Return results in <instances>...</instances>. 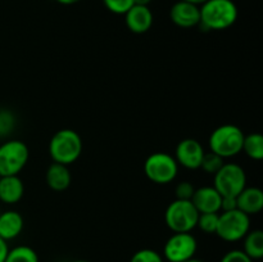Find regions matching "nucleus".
<instances>
[{"label":"nucleus","mask_w":263,"mask_h":262,"mask_svg":"<svg viewBox=\"0 0 263 262\" xmlns=\"http://www.w3.org/2000/svg\"><path fill=\"white\" fill-rule=\"evenodd\" d=\"M30 151L21 140L5 141L0 145V176L18 175L28 162Z\"/></svg>","instance_id":"obj_7"},{"label":"nucleus","mask_w":263,"mask_h":262,"mask_svg":"<svg viewBox=\"0 0 263 262\" xmlns=\"http://www.w3.org/2000/svg\"><path fill=\"white\" fill-rule=\"evenodd\" d=\"M244 136L243 130L238 126L230 123L220 126L210 136L211 152L223 159L238 156L243 149Z\"/></svg>","instance_id":"obj_3"},{"label":"nucleus","mask_w":263,"mask_h":262,"mask_svg":"<svg viewBox=\"0 0 263 262\" xmlns=\"http://www.w3.org/2000/svg\"><path fill=\"white\" fill-rule=\"evenodd\" d=\"M55 2H58L59 4L62 5H73V4H77V3H80L81 0H55Z\"/></svg>","instance_id":"obj_29"},{"label":"nucleus","mask_w":263,"mask_h":262,"mask_svg":"<svg viewBox=\"0 0 263 262\" xmlns=\"http://www.w3.org/2000/svg\"><path fill=\"white\" fill-rule=\"evenodd\" d=\"M9 252V247H8V241L0 238V262H5V258Z\"/></svg>","instance_id":"obj_28"},{"label":"nucleus","mask_w":263,"mask_h":262,"mask_svg":"<svg viewBox=\"0 0 263 262\" xmlns=\"http://www.w3.org/2000/svg\"><path fill=\"white\" fill-rule=\"evenodd\" d=\"M179 172L175 157L164 152L151 154L144 162V174L154 184H168L174 181Z\"/></svg>","instance_id":"obj_5"},{"label":"nucleus","mask_w":263,"mask_h":262,"mask_svg":"<svg viewBox=\"0 0 263 262\" xmlns=\"http://www.w3.org/2000/svg\"><path fill=\"white\" fill-rule=\"evenodd\" d=\"M0 135H3V121H2V115H0Z\"/></svg>","instance_id":"obj_33"},{"label":"nucleus","mask_w":263,"mask_h":262,"mask_svg":"<svg viewBox=\"0 0 263 262\" xmlns=\"http://www.w3.org/2000/svg\"><path fill=\"white\" fill-rule=\"evenodd\" d=\"M218 223V213H199L197 226L207 234H216Z\"/></svg>","instance_id":"obj_22"},{"label":"nucleus","mask_w":263,"mask_h":262,"mask_svg":"<svg viewBox=\"0 0 263 262\" xmlns=\"http://www.w3.org/2000/svg\"><path fill=\"white\" fill-rule=\"evenodd\" d=\"M46 184L51 190L63 192L71 185L72 176L68 166L62 163H51L46 170Z\"/></svg>","instance_id":"obj_16"},{"label":"nucleus","mask_w":263,"mask_h":262,"mask_svg":"<svg viewBox=\"0 0 263 262\" xmlns=\"http://www.w3.org/2000/svg\"><path fill=\"white\" fill-rule=\"evenodd\" d=\"M0 177H2V176H0Z\"/></svg>","instance_id":"obj_35"},{"label":"nucleus","mask_w":263,"mask_h":262,"mask_svg":"<svg viewBox=\"0 0 263 262\" xmlns=\"http://www.w3.org/2000/svg\"><path fill=\"white\" fill-rule=\"evenodd\" d=\"M204 153V148L199 141L187 138L177 144L176 151H175V159L177 164H181L185 169L198 170L200 169Z\"/></svg>","instance_id":"obj_10"},{"label":"nucleus","mask_w":263,"mask_h":262,"mask_svg":"<svg viewBox=\"0 0 263 262\" xmlns=\"http://www.w3.org/2000/svg\"><path fill=\"white\" fill-rule=\"evenodd\" d=\"M223 163H225V159H223L222 157L213 153V152H210V153H204L202 163H200V169H202L205 174L215 175L216 172L222 167Z\"/></svg>","instance_id":"obj_21"},{"label":"nucleus","mask_w":263,"mask_h":262,"mask_svg":"<svg viewBox=\"0 0 263 262\" xmlns=\"http://www.w3.org/2000/svg\"><path fill=\"white\" fill-rule=\"evenodd\" d=\"M130 262H163V257L154 249H140L131 257Z\"/></svg>","instance_id":"obj_23"},{"label":"nucleus","mask_w":263,"mask_h":262,"mask_svg":"<svg viewBox=\"0 0 263 262\" xmlns=\"http://www.w3.org/2000/svg\"><path fill=\"white\" fill-rule=\"evenodd\" d=\"M194 192H195L194 185L189 181L179 182L176 189H175L176 199H182V200H192Z\"/></svg>","instance_id":"obj_25"},{"label":"nucleus","mask_w":263,"mask_h":262,"mask_svg":"<svg viewBox=\"0 0 263 262\" xmlns=\"http://www.w3.org/2000/svg\"><path fill=\"white\" fill-rule=\"evenodd\" d=\"M236 208H238L236 197H222V199H221V211L222 212L236 210Z\"/></svg>","instance_id":"obj_27"},{"label":"nucleus","mask_w":263,"mask_h":262,"mask_svg":"<svg viewBox=\"0 0 263 262\" xmlns=\"http://www.w3.org/2000/svg\"><path fill=\"white\" fill-rule=\"evenodd\" d=\"M125 22L134 33H145L153 25V13L145 5H134L125 14Z\"/></svg>","instance_id":"obj_13"},{"label":"nucleus","mask_w":263,"mask_h":262,"mask_svg":"<svg viewBox=\"0 0 263 262\" xmlns=\"http://www.w3.org/2000/svg\"><path fill=\"white\" fill-rule=\"evenodd\" d=\"M25 193V185L18 175L0 177V200L7 204L18 203Z\"/></svg>","instance_id":"obj_15"},{"label":"nucleus","mask_w":263,"mask_h":262,"mask_svg":"<svg viewBox=\"0 0 263 262\" xmlns=\"http://www.w3.org/2000/svg\"><path fill=\"white\" fill-rule=\"evenodd\" d=\"M241 152H244L251 159L261 161L263 158V136L261 134L253 133L244 136Z\"/></svg>","instance_id":"obj_19"},{"label":"nucleus","mask_w":263,"mask_h":262,"mask_svg":"<svg viewBox=\"0 0 263 262\" xmlns=\"http://www.w3.org/2000/svg\"><path fill=\"white\" fill-rule=\"evenodd\" d=\"M220 193L213 186H202L195 189L192 203L199 213H218L221 211Z\"/></svg>","instance_id":"obj_12"},{"label":"nucleus","mask_w":263,"mask_h":262,"mask_svg":"<svg viewBox=\"0 0 263 262\" xmlns=\"http://www.w3.org/2000/svg\"><path fill=\"white\" fill-rule=\"evenodd\" d=\"M221 262H253V259L249 258L240 249H233L221 258Z\"/></svg>","instance_id":"obj_26"},{"label":"nucleus","mask_w":263,"mask_h":262,"mask_svg":"<svg viewBox=\"0 0 263 262\" xmlns=\"http://www.w3.org/2000/svg\"><path fill=\"white\" fill-rule=\"evenodd\" d=\"M82 153V139L72 128L57 131L49 143V154L55 163L69 166L76 162Z\"/></svg>","instance_id":"obj_2"},{"label":"nucleus","mask_w":263,"mask_h":262,"mask_svg":"<svg viewBox=\"0 0 263 262\" xmlns=\"http://www.w3.org/2000/svg\"><path fill=\"white\" fill-rule=\"evenodd\" d=\"M23 229V217L17 211L0 212V238L12 240L17 238Z\"/></svg>","instance_id":"obj_17"},{"label":"nucleus","mask_w":263,"mask_h":262,"mask_svg":"<svg viewBox=\"0 0 263 262\" xmlns=\"http://www.w3.org/2000/svg\"><path fill=\"white\" fill-rule=\"evenodd\" d=\"M170 18L175 25L181 28L195 27L200 23V8L199 5L179 0L172 5Z\"/></svg>","instance_id":"obj_11"},{"label":"nucleus","mask_w":263,"mask_h":262,"mask_svg":"<svg viewBox=\"0 0 263 262\" xmlns=\"http://www.w3.org/2000/svg\"><path fill=\"white\" fill-rule=\"evenodd\" d=\"M236 204L238 210L248 216L257 215L263 208V192L259 188L246 186L236 195Z\"/></svg>","instance_id":"obj_14"},{"label":"nucleus","mask_w":263,"mask_h":262,"mask_svg":"<svg viewBox=\"0 0 263 262\" xmlns=\"http://www.w3.org/2000/svg\"><path fill=\"white\" fill-rule=\"evenodd\" d=\"M182 2H186V3H192V4H195V5H202L203 3H205L207 0H182Z\"/></svg>","instance_id":"obj_31"},{"label":"nucleus","mask_w":263,"mask_h":262,"mask_svg":"<svg viewBox=\"0 0 263 262\" xmlns=\"http://www.w3.org/2000/svg\"><path fill=\"white\" fill-rule=\"evenodd\" d=\"M199 212L192 200L175 199L164 212V221L170 230L174 233H192L197 228Z\"/></svg>","instance_id":"obj_4"},{"label":"nucleus","mask_w":263,"mask_h":262,"mask_svg":"<svg viewBox=\"0 0 263 262\" xmlns=\"http://www.w3.org/2000/svg\"><path fill=\"white\" fill-rule=\"evenodd\" d=\"M151 3L152 0H134V4L135 5H145V7H149Z\"/></svg>","instance_id":"obj_30"},{"label":"nucleus","mask_w":263,"mask_h":262,"mask_svg":"<svg viewBox=\"0 0 263 262\" xmlns=\"http://www.w3.org/2000/svg\"><path fill=\"white\" fill-rule=\"evenodd\" d=\"M71 262H90V261H86V259H74V261H71Z\"/></svg>","instance_id":"obj_34"},{"label":"nucleus","mask_w":263,"mask_h":262,"mask_svg":"<svg viewBox=\"0 0 263 262\" xmlns=\"http://www.w3.org/2000/svg\"><path fill=\"white\" fill-rule=\"evenodd\" d=\"M103 3H104L105 8L108 10H110L115 14L123 15L130 10V8L135 5L134 4V0H103Z\"/></svg>","instance_id":"obj_24"},{"label":"nucleus","mask_w":263,"mask_h":262,"mask_svg":"<svg viewBox=\"0 0 263 262\" xmlns=\"http://www.w3.org/2000/svg\"><path fill=\"white\" fill-rule=\"evenodd\" d=\"M198 243L190 233H174L167 239L163 248V256L168 262H185L197 253Z\"/></svg>","instance_id":"obj_9"},{"label":"nucleus","mask_w":263,"mask_h":262,"mask_svg":"<svg viewBox=\"0 0 263 262\" xmlns=\"http://www.w3.org/2000/svg\"><path fill=\"white\" fill-rule=\"evenodd\" d=\"M251 230V218L240 210L225 211L218 213L216 234L225 241L241 240Z\"/></svg>","instance_id":"obj_6"},{"label":"nucleus","mask_w":263,"mask_h":262,"mask_svg":"<svg viewBox=\"0 0 263 262\" xmlns=\"http://www.w3.org/2000/svg\"><path fill=\"white\" fill-rule=\"evenodd\" d=\"M5 262H39V256L31 247L18 246L9 249Z\"/></svg>","instance_id":"obj_20"},{"label":"nucleus","mask_w":263,"mask_h":262,"mask_svg":"<svg viewBox=\"0 0 263 262\" xmlns=\"http://www.w3.org/2000/svg\"><path fill=\"white\" fill-rule=\"evenodd\" d=\"M213 176V188L220 193L221 197H236L247 186L246 171L236 163H223Z\"/></svg>","instance_id":"obj_8"},{"label":"nucleus","mask_w":263,"mask_h":262,"mask_svg":"<svg viewBox=\"0 0 263 262\" xmlns=\"http://www.w3.org/2000/svg\"><path fill=\"white\" fill-rule=\"evenodd\" d=\"M185 262H204V261H202V259H198V258H195V257H193V258L187 259V261H185Z\"/></svg>","instance_id":"obj_32"},{"label":"nucleus","mask_w":263,"mask_h":262,"mask_svg":"<svg viewBox=\"0 0 263 262\" xmlns=\"http://www.w3.org/2000/svg\"><path fill=\"white\" fill-rule=\"evenodd\" d=\"M199 8V25L205 30H226L238 20V7L233 0H207Z\"/></svg>","instance_id":"obj_1"},{"label":"nucleus","mask_w":263,"mask_h":262,"mask_svg":"<svg viewBox=\"0 0 263 262\" xmlns=\"http://www.w3.org/2000/svg\"><path fill=\"white\" fill-rule=\"evenodd\" d=\"M243 239L244 253L253 261L254 259H261L263 257V231L259 229L249 230Z\"/></svg>","instance_id":"obj_18"}]
</instances>
